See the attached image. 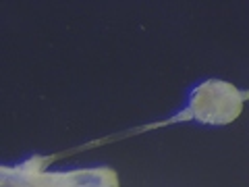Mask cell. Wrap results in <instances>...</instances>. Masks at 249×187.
I'll return each instance as SVG.
<instances>
[{"label": "cell", "instance_id": "obj_1", "mask_svg": "<svg viewBox=\"0 0 249 187\" xmlns=\"http://www.w3.org/2000/svg\"><path fill=\"white\" fill-rule=\"evenodd\" d=\"M243 96L224 81H206L191 94L189 112L204 123H229L241 111Z\"/></svg>", "mask_w": 249, "mask_h": 187}, {"label": "cell", "instance_id": "obj_2", "mask_svg": "<svg viewBox=\"0 0 249 187\" xmlns=\"http://www.w3.org/2000/svg\"><path fill=\"white\" fill-rule=\"evenodd\" d=\"M40 187H119L116 177L108 168L75 170L67 175H42Z\"/></svg>", "mask_w": 249, "mask_h": 187}]
</instances>
